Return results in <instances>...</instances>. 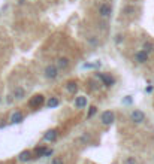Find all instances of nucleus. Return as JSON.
<instances>
[{
	"label": "nucleus",
	"mask_w": 154,
	"mask_h": 164,
	"mask_svg": "<svg viewBox=\"0 0 154 164\" xmlns=\"http://www.w3.org/2000/svg\"><path fill=\"white\" fill-rule=\"evenodd\" d=\"M44 76L49 79V81H52V79H56L57 76H59V69H57V66L56 64H48L47 67L44 69Z\"/></svg>",
	"instance_id": "1"
},
{
	"label": "nucleus",
	"mask_w": 154,
	"mask_h": 164,
	"mask_svg": "<svg viewBox=\"0 0 154 164\" xmlns=\"http://www.w3.org/2000/svg\"><path fill=\"white\" fill-rule=\"evenodd\" d=\"M42 105H45V95H44V94H36V95H33V97L30 99V102H29V106L33 107V109H37V107H40Z\"/></svg>",
	"instance_id": "2"
},
{
	"label": "nucleus",
	"mask_w": 154,
	"mask_h": 164,
	"mask_svg": "<svg viewBox=\"0 0 154 164\" xmlns=\"http://www.w3.org/2000/svg\"><path fill=\"white\" fill-rule=\"evenodd\" d=\"M100 121H102L103 125H111V124L115 121V114H114L112 110H105V112L102 114V117H100Z\"/></svg>",
	"instance_id": "3"
},
{
	"label": "nucleus",
	"mask_w": 154,
	"mask_h": 164,
	"mask_svg": "<svg viewBox=\"0 0 154 164\" xmlns=\"http://www.w3.org/2000/svg\"><path fill=\"white\" fill-rule=\"evenodd\" d=\"M96 76L102 79V82H103V85H105V87H112V85L115 84L114 76H112V75H109V73H97Z\"/></svg>",
	"instance_id": "4"
},
{
	"label": "nucleus",
	"mask_w": 154,
	"mask_h": 164,
	"mask_svg": "<svg viewBox=\"0 0 154 164\" xmlns=\"http://www.w3.org/2000/svg\"><path fill=\"white\" fill-rule=\"evenodd\" d=\"M111 13H112V6H111L109 3H102V5L99 6V15H100L102 18H109Z\"/></svg>",
	"instance_id": "5"
},
{
	"label": "nucleus",
	"mask_w": 154,
	"mask_h": 164,
	"mask_svg": "<svg viewBox=\"0 0 154 164\" xmlns=\"http://www.w3.org/2000/svg\"><path fill=\"white\" fill-rule=\"evenodd\" d=\"M130 121L135 122V124H141L145 121V114L142 110H133L130 114Z\"/></svg>",
	"instance_id": "6"
},
{
	"label": "nucleus",
	"mask_w": 154,
	"mask_h": 164,
	"mask_svg": "<svg viewBox=\"0 0 154 164\" xmlns=\"http://www.w3.org/2000/svg\"><path fill=\"white\" fill-rule=\"evenodd\" d=\"M56 61H57V63H56V66H57V69H59V70H64V69H67V67H69V64H71V60L67 58V57H59Z\"/></svg>",
	"instance_id": "7"
},
{
	"label": "nucleus",
	"mask_w": 154,
	"mask_h": 164,
	"mask_svg": "<svg viewBox=\"0 0 154 164\" xmlns=\"http://www.w3.org/2000/svg\"><path fill=\"white\" fill-rule=\"evenodd\" d=\"M135 61H136L138 64H144V63H147V61H148V52H145L144 49L138 51V52L135 54Z\"/></svg>",
	"instance_id": "8"
},
{
	"label": "nucleus",
	"mask_w": 154,
	"mask_h": 164,
	"mask_svg": "<svg viewBox=\"0 0 154 164\" xmlns=\"http://www.w3.org/2000/svg\"><path fill=\"white\" fill-rule=\"evenodd\" d=\"M57 136H59V133H57V130L56 129H49L44 134V140L45 142H56L57 140Z\"/></svg>",
	"instance_id": "9"
},
{
	"label": "nucleus",
	"mask_w": 154,
	"mask_h": 164,
	"mask_svg": "<svg viewBox=\"0 0 154 164\" xmlns=\"http://www.w3.org/2000/svg\"><path fill=\"white\" fill-rule=\"evenodd\" d=\"M32 158H33V152H32V151H29V149L23 151V152L18 155V160H20L21 163H27V161H30Z\"/></svg>",
	"instance_id": "10"
},
{
	"label": "nucleus",
	"mask_w": 154,
	"mask_h": 164,
	"mask_svg": "<svg viewBox=\"0 0 154 164\" xmlns=\"http://www.w3.org/2000/svg\"><path fill=\"white\" fill-rule=\"evenodd\" d=\"M87 106V97L85 95H78L75 99V107L76 109H84Z\"/></svg>",
	"instance_id": "11"
},
{
	"label": "nucleus",
	"mask_w": 154,
	"mask_h": 164,
	"mask_svg": "<svg viewBox=\"0 0 154 164\" xmlns=\"http://www.w3.org/2000/svg\"><path fill=\"white\" fill-rule=\"evenodd\" d=\"M13 99L15 100H23L24 99V95H25V90L24 88H21V87H17L15 90H13Z\"/></svg>",
	"instance_id": "12"
},
{
	"label": "nucleus",
	"mask_w": 154,
	"mask_h": 164,
	"mask_svg": "<svg viewBox=\"0 0 154 164\" xmlns=\"http://www.w3.org/2000/svg\"><path fill=\"white\" fill-rule=\"evenodd\" d=\"M48 148L44 145V146H37L35 151H33V155H35L36 158H40V157H45V154H47Z\"/></svg>",
	"instance_id": "13"
},
{
	"label": "nucleus",
	"mask_w": 154,
	"mask_h": 164,
	"mask_svg": "<svg viewBox=\"0 0 154 164\" xmlns=\"http://www.w3.org/2000/svg\"><path fill=\"white\" fill-rule=\"evenodd\" d=\"M66 91L69 94H75L76 91H78V84L75 81H69L67 84H66Z\"/></svg>",
	"instance_id": "14"
},
{
	"label": "nucleus",
	"mask_w": 154,
	"mask_h": 164,
	"mask_svg": "<svg viewBox=\"0 0 154 164\" xmlns=\"http://www.w3.org/2000/svg\"><path fill=\"white\" fill-rule=\"evenodd\" d=\"M23 119H24V115L20 112V110H18V112H13V114H12L11 122H12V124H20Z\"/></svg>",
	"instance_id": "15"
},
{
	"label": "nucleus",
	"mask_w": 154,
	"mask_h": 164,
	"mask_svg": "<svg viewBox=\"0 0 154 164\" xmlns=\"http://www.w3.org/2000/svg\"><path fill=\"white\" fill-rule=\"evenodd\" d=\"M45 105H47V107L52 109V107H57V106L60 105V100L57 99V97H49L47 102H45Z\"/></svg>",
	"instance_id": "16"
},
{
	"label": "nucleus",
	"mask_w": 154,
	"mask_h": 164,
	"mask_svg": "<svg viewBox=\"0 0 154 164\" xmlns=\"http://www.w3.org/2000/svg\"><path fill=\"white\" fill-rule=\"evenodd\" d=\"M142 49L145 51V52H148V54H150V52H153V51H154L153 42H148V40H145V42L142 43Z\"/></svg>",
	"instance_id": "17"
},
{
	"label": "nucleus",
	"mask_w": 154,
	"mask_h": 164,
	"mask_svg": "<svg viewBox=\"0 0 154 164\" xmlns=\"http://www.w3.org/2000/svg\"><path fill=\"white\" fill-rule=\"evenodd\" d=\"M96 114H97V107H96V106H90V109H88V114H87V119H91V118L94 117Z\"/></svg>",
	"instance_id": "18"
},
{
	"label": "nucleus",
	"mask_w": 154,
	"mask_h": 164,
	"mask_svg": "<svg viewBox=\"0 0 154 164\" xmlns=\"http://www.w3.org/2000/svg\"><path fill=\"white\" fill-rule=\"evenodd\" d=\"M51 164H64V161H63L61 157H54L52 161H51Z\"/></svg>",
	"instance_id": "19"
},
{
	"label": "nucleus",
	"mask_w": 154,
	"mask_h": 164,
	"mask_svg": "<svg viewBox=\"0 0 154 164\" xmlns=\"http://www.w3.org/2000/svg\"><path fill=\"white\" fill-rule=\"evenodd\" d=\"M121 40H123V36H121V35L115 36V43H120V42H121Z\"/></svg>",
	"instance_id": "20"
},
{
	"label": "nucleus",
	"mask_w": 154,
	"mask_h": 164,
	"mask_svg": "<svg viewBox=\"0 0 154 164\" xmlns=\"http://www.w3.org/2000/svg\"><path fill=\"white\" fill-rule=\"evenodd\" d=\"M126 163H127V164H135V160H132V158H130V160H127Z\"/></svg>",
	"instance_id": "21"
},
{
	"label": "nucleus",
	"mask_w": 154,
	"mask_h": 164,
	"mask_svg": "<svg viewBox=\"0 0 154 164\" xmlns=\"http://www.w3.org/2000/svg\"><path fill=\"white\" fill-rule=\"evenodd\" d=\"M18 3H24V0H18Z\"/></svg>",
	"instance_id": "22"
},
{
	"label": "nucleus",
	"mask_w": 154,
	"mask_h": 164,
	"mask_svg": "<svg viewBox=\"0 0 154 164\" xmlns=\"http://www.w3.org/2000/svg\"><path fill=\"white\" fill-rule=\"evenodd\" d=\"M0 102H2V99H0Z\"/></svg>",
	"instance_id": "23"
}]
</instances>
